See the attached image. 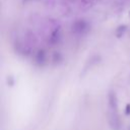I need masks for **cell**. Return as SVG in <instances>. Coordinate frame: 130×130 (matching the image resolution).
Masks as SVG:
<instances>
[{
  "mask_svg": "<svg viewBox=\"0 0 130 130\" xmlns=\"http://www.w3.org/2000/svg\"><path fill=\"white\" fill-rule=\"evenodd\" d=\"M94 3V0H80V7L83 9H87Z\"/></svg>",
  "mask_w": 130,
  "mask_h": 130,
  "instance_id": "cell-7",
  "label": "cell"
},
{
  "mask_svg": "<svg viewBox=\"0 0 130 130\" xmlns=\"http://www.w3.org/2000/svg\"><path fill=\"white\" fill-rule=\"evenodd\" d=\"M62 39V28L61 25L59 24H55L48 37V44L51 46H55L57 44L60 43Z\"/></svg>",
  "mask_w": 130,
  "mask_h": 130,
  "instance_id": "cell-2",
  "label": "cell"
},
{
  "mask_svg": "<svg viewBox=\"0 0 130 130\" xmlns=\"http://www.w3.org/2000/svg\"><path fill=\"white\" fill-rule=\"evenodd\" d=\"M46 59H47V54L46 51L43 49H40L37 51L36 55H35V61L38 65H44L46 63Z\"/></svg>",
  "mask_w": 130,
  "mask_h": 130,
  "instance_id": "cell-5",
  "label": "cell"
},
{
  "mask_svg": "<svg viewBox=\"0 0 130 130\" xmlns=\"http://www.w3.org/2000/svg\"><path fill=\"white\" fill-rule=\"evenodd\" d=\"M108 107L109 112L118 113V98L115 91L111 90L108 94Z\"/></svg>",
  "mask_w": 130,
  "mask_h": 130,
  "instance_id": "cell-3",
  "label": "cell"
},
{
  "mask_svg": "<svg viewBox=\"0 0 130 130\" xmlns=\"http://www.w3.org/2000/svg\"><path fill=\"white\" fill-rule=\"evenodd\" d=\"M126 30H127V25H120V26H118L117 28H116V31H115V34H116V36H117V38H121V37H123L124 36V34L126 32Z\"/></svg>",
  "mask_w": 130,
  "mask_h": 130,
  "instance_id": "cell-6",
  "label": "cell"
},
{
  "mask_svg": "<svg viewBox=\"0 0 130 130\" xmlns=\"http://www.w3.org/2000/svg\"><path fill=\"white\" fill-rule=\"evenodd\" d=\"M130 113V105H127V111H126V114H129Z\"/></svg>",
  "mask_w": 130,
  "mask_h": 130,
  "instance_id": "cell-8",
  "label": "cell"
},
{
  "mask_svg": "<svg viewBox=\"0 0 130 130\" xmlns=\"http://www.w3.org/2000/svg\"><path fill=\"white\" fill-rule=\"evenodd\" d=\"M109 123L113 130H120L121 128V120L119 118L118 113L109 112Z\"/></svg>",
  "mask_w": 130,
  "mask_h": 130,
  "instance_id": "cell-4",
  "label": "cell"
},
{
  "mask_svg": "<svg viewBox=\"0 0 130 130\" xmlns=\"http://www.w3.org/2000/svg\"><path fill=\"white\" fill-rule=\"evenodd\" d=\"M89 28V25H88V22L83 19V18H79V19H76L72 22L71 24V30L73 34L77 35V36H82L84 35Z\"/></svg>",
  "mask_w": 130,
  "mask_h": 130,
  "instance_id": "cell-1",
  "label": "cell"
}]
</instances>
